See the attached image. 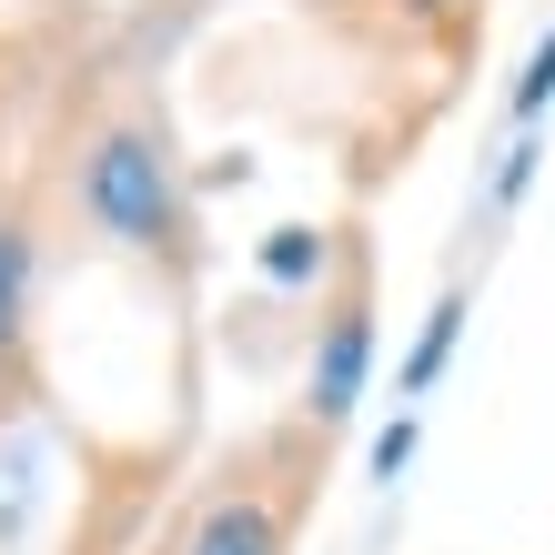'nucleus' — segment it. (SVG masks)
I'll list each match as a JSON object with an SVG mask.
<instances>
[{
  "instance_id": "obj_1",
  "label": "nucleus",
  "mask_w": 555,
  "mask_h": 555,
  "mask_svg": "<svg viewBox=\"0 0 555 555\" xmlns=\"http://www.w3.org/2000/svg\"><path fill=\"white\" fill-rule=\"evenodd\" d=\"M72 212L91 222V243L132 253V263H192V182H182V152L162 142V121L121 112V121H91L81 152H72Z\"/></svg>"
},
{
  "instance_id": "obj_2",
  "label": "nucleus",
  "mask_w": 555,
  "mask_h": 555,
  "mask_svg": "<svg viewBox=\"0 0 555 555\" xmlns=\"http://www.w3.org/2000/svg\"><path fill=\"white\" fill-rule=\"evenodd\" d=\"M364 395H374V293H364V273H344V293L323 304L313 353H304V424L323 435V424H344Z\"/></svg>"
},
{
  "instance_id": "obj_3",
  "label": "nucleus",
  "mask_w": 555,
  "mask_h": 555,
  "mask_svg": "<svg viewBox=\"0 0 555 555\" xmlns=\"http://www.w3.org/2000/svg\"><path fill=\"white\" fill-rule=\"evenodd\" d=\"M293 515H304V475H283V485L233 475L203 515H192L182 555H293Z\"/></svg>"
},
{
  "instance_id": "obj_4",
  "label": "nucleus",
  "mask_w": 555,
  "mask_h": 555,
  "mask_svg": "<svg viewBox=\"0 0 555 555\" xmlns=\"http://www.w3.org/2000/svg\"><path fill=\"white\" fill-rule=\"evenodd\" d=\"M30 304H41V233L30 212H0V374H21L30 353Z\"/></svg>"
},
{
  "instance_id": "obj_5",
  "label": "nucleus",
  "mask_w": 555,
  "mask_h": 555,
  "mask_svg": "<svg viewBox=\"0 0 555 555\" xmlns=\"http://www.w3.org/2000/svg\"><path fill=\"white\" fill-rule=\"evenodd\" d=\"M454 344H465V293H435V313H424L414 353L395 364V395H435V384H444V364H454Z\"/></svg>"
},
{
  "instance_id": "obj_6",
  "label": "nucleus",
  "mask_w": 555,
  "mask_h": 555,
  "mask_svg": "<svg viewBox=\"0 0 555 555\" xmlns=\"http://www.w3.org/2000/svg\"><path fill=\"white\" fill-rule=\"evenodd\" d=\"M545 102H555V30L526 51V81H515V132H535V121H545Z\"/></svg>"
},
{
  "instance_id": "obj_7",
  "label": "nucleus",
  "mask_w": 555,
  "mask_h": 555,
  "mask_svg": "<svg viewBox=\"0 0 555 555\" xmlns=\"http://www.w3.org/2000/svg\"><path fill=\"white\" fill-rule=\"evenodd\" d=\"M263 273H273V283H313V273H323V233H273V243H263Z\"/></svg>"
},
{
  "instance_id": "obj_8",
  "label": "nucleus",
  "mask_w": 555,
  "mask_h": 555,
  "mask_svg": "<svg viewBox=\"0 0 555 555\" xmlns=\"http://www.w3.org/2000/svg\"><path fill=\"white\" fill-rule=\"evenodd\" d=\"M404 465H414V414H395V424H384V435H374V475L395 485Z\"/></svg>"
},
{
  "instance_id": "obj_9",
  "label": "nucleus",
  "mask_w": 555,
  "mask_h": 555,
  "mask_svg": "<svg viewBox=\"0 0 555 555\" xmlns=\"http://www.w3.org/2000/svg\"><path fill=\"white\" fill-rule=\"evenodd\" d=\"M535 152H545L535 132H515V152H505V172H495V203H515V192L535 182Z\"/></svg>"
}]
</instances>
